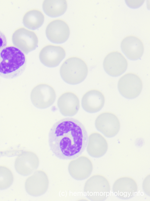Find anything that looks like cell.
<instances>
[{"mask_svg":"<svg viewBox=\"0 0 150 201\" xmlns=\"http://www.w3.org/2000/svg\"><path fill=\"white\" fill-rule=\"evenodd\" d=\"M88 139L86 129L78 120L67 118L55 122L48 135L50 149L57 157L71 160L80 155L87 145Z\"/></svg>","mask_w":150,"mask_h":201,"instance_id":"cell-1","label":"cell"},{"mask_svg":"<svg viewBox=\"0 0 150 201\" xmlns=\"http://www.w3.org/2000/svg\"><path fill=\"white\" fill-rule=\"evenodd\" d=\"M26 64L24 54L11 45L0 49V76L13 79L19 76L24 71Z\"/></svg>","mask_w":150,"mask_h":201,"instance_id":"cell-2","label":"cell"},{"mask_svg":"<svg viewBox=\"0 0 150 201\" xmlns=\"http://www.w3.org/2000/svg\"><path fill=\"white\" fill-rule=\"evenodd\" d=\"M60 72L62 78L65 82L71 84H76L81 83L86 78L88 68L82 59L72 57L64 62Z\"/></svg>","mask_w":150,"mask_h":201,"instance_id":"cell-3","label":"cell"},{"mask_svg":"<svg viewBox=\"0 0 150 201\" xmlns=\"http://www.w3.org/2000/svg\"><path fill=\"white\" fill-rule=\"evenodd\" d=\"M12 41L14 46L27 54L37 47L38 39L34 31L21 27L13 32Z\"/></svg>","mask_w":150,"mask_h":201,"instance_id":"cell-4","label":"cell"},{"mask_svg":"<svg viewBox=\"0 0 150 201\" xmlns=\"http://www.w3.org/2000/svg\"><path fill=\"white\" fill-rule=\"evenodd\" d=\"M32 103L37 108L45 109L54 103L56 94L54 88L46 84H39L32 89L30 94Z\"/></svg>","mask_w":150,"mask_h":201,"instance_id":"cell-5","label":"cell"},{"mask_svg":"<svg viewBox=\"0 0 150 201\" xmlns=\"http://www.w3.org/2000/svg\"><path fill=\"white\" fill-rule=\"evenodd\" d=\"M143 87L142 81L137 75L128 73L119 79L118 88L120 93L124 97L132 99L137 97L141 93Z\"/></svg>","mask_w":150,"mask_h":201,"instance_id":"cell-6","label":"cell"},{"mask_svg":"<svg viewBox=\"0 0 150 201\" xmlns=\"http://www.w3.org/2000/svg\"><path fill=\"white\" fill-rule=\"evenodd\" d=\"M95 125L98 130L109 137L117 134L120 128L119 118L110 112H104L99 114L95 120Z\"/></svg>","mask_w":150,"mask_h":201,"instance_id":"cell-7","label":"cell"},{"mask_svg":"<svg viewBox=\"0 0 150 201\" xmlns=\"http://www.w3.org/2000/svg\"><path fill=\"white\" fill-rule=\"evenodd\" d=\"M49 185L48 177L42 170L36 171L26 180L25 187L27 192L35 197L43 195L47 190Z\"/></svg>","mask_w":150,"mask_h":201,"instance_id":"cell-8","label":"cell"},{"mask_svg":"<svg viewBox=\"0 0 150 201\" xmlns=\"http://www.w3.org/2000/svg\"><path fill=\"white\" fill-rule=\"evenodd\" d=\"M39 164V158L35 153L30 151H24L17 156L14 166L19 174L26 176L35 172Z\"/></svg>","mask_w":150,"mask_h":201,"instance_id":"cell-9","label":"cell"},{"mask_svg":"<svg viewBox=\"0 0 150 201\" xmlns=\"http://www.w3.org/2000/svg\"><path fill=\"white\" fill-rule=\"evenodd\" d=\"M104 68L109 75L113 77L120 75L126 70L128 62L126 59L120 52L112 51L105 57L103 62Z\"/></svg>","mask_w":150,"mask_h":201,"instance_id":"cell-10","label":"cell"},{"mask_svg":"<svg viewBox=\"0 0 150 201\" xmlns=\"http://www.w3.org/2000/svg\"><path fill=\"white\" fill-rule=\"evenodd\" d=\"M45 34L48 39L51 42L62 43L68 38L70 29L65 21L61 19H55L50 21L47 25Z\"/></svg>","mask_w":150,"mask_h":201,"instance_id":"cell-11","label":"cell"},{"mask_svg":"<svg viewBox=\"0 0 150 201\" xmlns=\"http://www.w3.org/2000/svg\"><path fill=\"white\" fill-rule=\"evenodd\" d=\"M92 169L90 160L84 155L73 159L69 162L68 166L70 175L73 178L78 180L87 178L91 174Z\"/></svg>","mask_w":150,"mask_h":201,"instance_id":"cell-12","label":"cell"},{"mask_svg":"<svg viewBox=\"0 0 150 201\" xmlns=\"http://www.w3.org/2000/svg\"><path fill=\"white\" fill-rule=\"evenodd\" d=\"M66 52L60 45L48 44L43 47L39 53L41 62L48 67H55L60 63L64 58Z\"/></svg>","mask_w":150,"mask_h":201,"instance_id":"cell-13","label":"cell"},{"mask_svg":"<svg viewBox=\"0 0 150 201\" xmlns=\"http://www.w3.org/2000/svg\"><path fill=\"white\" fill-rule=\"evenodd\" d=\"M57 105L60 113L65 116H72L78 112L79 99L77 95L71 92H67L59 97Z\"/></svg>","mask_w":150,"mask_h":201,"instance_id":"cell-14","label":"cell"},{"mask_svg":"<svg viewBox=\"0 0 150 201\" xmlns=\"http://www.w3.org/2000/svg\"><path fill=\"white\" fill-rule=\"evenodd\" d=\"M121 47L126 56L132 60L140 58L144 52L142 41L139 38L133 35L124 38L121 42Z\"/></svg>","mask_w":150,"mask_h":201,"instance_id":"cell-15","label":"cell"},{"mask_svg":"<svg viewBox=\"0 0 150 201\" xmlns=\"http://www.w3.org/2000/svg\"><path fill=\"white\" fill-rule=\"evenodd\" d=\"M103 94L96 89L90 90L83 95L82 99V106L86 111L94 113L100 111L105 102Z\"/></svg>","mask_w":150,"mask_h":201,"instance_id":"cell-16","label":"cell"},{"mask_svg":"<svg viewBox=\"0 0 150 201\" xmlns=\"http://www.w3.org/2000/svg\"><path fill=\"white\" fill-rule=\"evenodd\" d=\"M87 151L94 157H99L104 155L108 149V144L105 138L100 134L94 132L89 135L87 144Z\"/></svg>","mask_w":150,"mask_h":201,"instance_id":"cell-17","label":"cell"},{"mask_svg":"<svg viewBox=\"0 0 150 201\" xmlns=\"http://www.w3.org/2000/svg\"><path fill=\"white\" fill-rule=\"evenodd\" d=\"M96 186L88 179L85 182L84 191L87 197L91 200H102L107 197L109 193V185L106 179L104 178L100 182L99 181L98 186L95 184L92 177H91Z\"/></svg>","mask_w":150,"mask_h":201,"instance_id":"cell-18","label":"cell"},{"mask_svg":"<svg viewBox=\"0 0 150 201\" xmlns=\"http://www.w3.org/2000/svg\"><path fill=\"white\" fill-rule=\"evenodd\" d=\"M67 6L66 0H44L42 8L47 15L55 17L63 15L66 11Z\"/></svg>","mask_w":150,"mask_h":201,"instance_id":"cell-19","label":"cell"},{"mask_svg":"<svg viewBox=\"0 0 150 201\" xmlns=\"http://www.w3.org/2000/svg\"><path fill=\"white\" fill-rule=\"evenodd\" d=\"M45 17L40 10L33 9L27 11L24 14L22 22L26 28L35 30L40 27L44 23Z\"/></svg>","mask_w":150,"mask_h":201,"instance_id":"cell-20","label":"cell"},{"mask_svg":"<svg viewBox=\"0 0 150 201\" xmlns=\"http://www.w3.org/2000/svg\"><path fill=\"white\" fill-rule=\"evenodd\" d=\"M123 183L122 181L121 184L117 186V187H116L114 190L115 193H117L118 196L120 197H129L134 195L136 190V185L134 181L132 179L127 181L123 180Z\"/></svg>","mask_w":150,"mask_h":201,"instance_id":"cell-21","label":"cell"},{"mask_svg":"<svg viewBox=\"0 0 150 201\" xmlns=\"http://www.w3.org/2000/svg\"><path fill=\"white\" fill-rule=\"evenodd\" d=\"M14 179L13 173L9 168L0 165V190L9 187L13 183Z\"/></svg>","mask_w":150,"mask_h":201,"instance_id":"cell-22","label":"cell"},{"mask_svg":"<svg viewBox=\"0 0 150 201\" xmlns=\"http://www.w3.org/2000/svg\"><path fill=\"white\" fill-rule=\"evenodd\" d=\"M7 39L4 34L0 30V49L7 45Z\"/></svg>","mask_w":150,"mask_h":201,"instance_id":"cell-23","label":"cell"}]
</instances>
